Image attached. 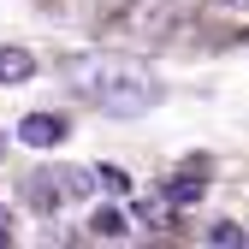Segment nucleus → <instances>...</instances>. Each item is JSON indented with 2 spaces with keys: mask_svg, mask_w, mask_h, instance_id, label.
<instances>
[{
  "mask_svg": "<svg viewBox=\"0 0 249 249\" xmlns=\"http://www.w3.org/2000/svg\"><path fill=\"white\" fill-rule=\"evenodd\" d=\"M59 77L77 101H89L107 119H142L166 101V83L131 53H71L59 66Z\"/></svg>",
  "mask_w": 249,
  "mask_h": 249,
  "instance_id": "obj_1",
  "label": "nucleus"
},
{
  "mask_svg": "<svg viewBox=\"0 0 249 249\" xmlns=\"http://www.w3.org/2000/svg\"><path fill=\"white\" fill-rule=\"evenodd\" d=\"M24 196H30V208L59 213V208H71V202H89V196H95V172H83V166H42V172H30Z\"/></svg>",
  "mask_w": 249,
  "mask_h": 249,
  "instance_id": "obj_2",
  "label": "nucleus"
},
{
  "mask_svg": "<svg viewBox=\"0 0 249 249\" xmlns=\"http://www.w3.org/2000/svg\"><path fill=\"white\" fill-rule=\"evenodd\" d=\"M66 131H71V124L59 119V113H24V119H18V142H24V148H59Z\"/></svg>",
  "mask_w": 249,
  "mask_h": 249,
  "instance_id": "obj_3",
  "label": "nucleus"
},
{
  "mask_svg": "<svg viewBox=\"0 0 249 249\" xmlns=\"http://www.w3.org/2000/svg\"><path fill=\"white\" fill-rule=\"evenodd\" d=\"M160 196H166V208H172V213H184V208H196V202L208 196V178H202L196 166H184V172H178V178L166 184Z\"/></svg>",
  "mask_w": 249,
  "mask_h": 249,
  "instance_id": "obj_4",
  "label": "nucleus"
},
{
  "mask_svg": "<svg viewBox=\"0 0 249 249\" xmlns=\"http://www.w3.org/2000/svg\"><path fill=\"white\" fill-rule=\"evenodd\" d=\"M30 77H36V53H30V48H0V83L18 89Z\"/></svg>",
  "mask_w": 249,
  "mask_h": 249,
  "instance_id": "obj_5",
  "label": "nucleus"
},
{
  "mask_svg": "<svg viewBox=\"0 0 249 249\" xmlns=\"http://www.w3.org/2000/svg\"><path fill=\"white\" fill-rule=\"evenodd\" d=\"M124 231H131V226H124V213L119 208H95V213H89V237H124Z\"/></svg>",
  "mask_w": 249,
  "mask_h": 249,
  "instance_id": "obj_6",
  "label": "nucleus"
},
{
  "mask_svg": "<svg viewBox=\"0 0 249 249\" xmlns=\"http://www.w3.org/2000/svg\"><path fill=\"white\" fill-rule=\"evenodd\" d=\"M137 220H142V226H166V220H172L166 196H137Z\"/></svg>",
  "mask_w": 249,
  "mask_h": 249,
  "instance_id": "obj_7",
  "label": "nucleus"
},
{
  "mask_svg": "<svg viewBox=\"0 0 249 249\" xmlns=\"http://www.w3.org/2000/svg\"><path fill=\"white\" fill-rule=\"evenodd\" d=\"M208 243H220V249H237V243H249V237H243V226L220 220V226H208Z\"/></svg>",
  "mask_w": 249,
  "mask_h": 249,
  "instance_id": "obj_8",
  "label": "nucleus"
},
{
  "mask_svg": "<svg viewBox=\"0 0 249 249\" xmlns=\"http://www.w3.org/2000/svg\"><path fill=\"white\" fill-rule=\"evenodd\" d=\"M95 184H101V190H113V196H124V190H131V178H124L119 166H95Z\"/></svg>",
  "mask_w": 249,
  "mask_h": 249,
  "instance_id": "obj_9",
  "label": "nucleus"
},
{
  "mask_svg": "<svg viewBox=\"0 0 249 249\" xmlns=\"http://www.w3.org/2000/svg\"><path fill=\"white\" fill-rule=\"evenodd\" d=\"M6 237H12V231H6V213H0V243H6Z\"/></svg>",
  "mask_w": 249,
  "mask_h": 249,
  "instance_id": "obj_10",
  "label": "nucleus"
}]
</instances>
